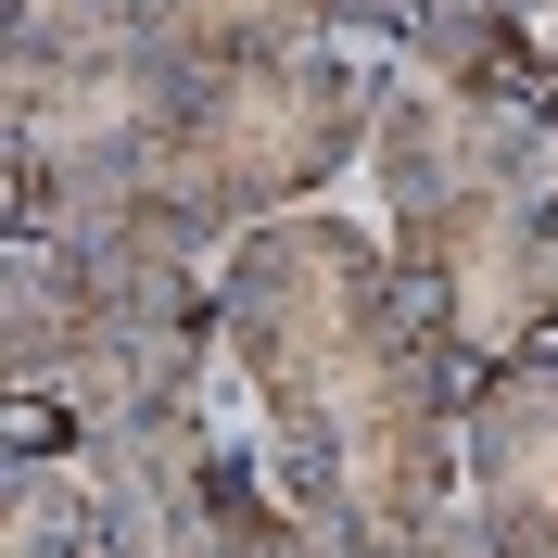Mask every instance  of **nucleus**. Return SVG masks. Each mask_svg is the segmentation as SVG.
Wrapping results in <instances>:
<instances>
[{"label": "nucleus", "instance_id": "7", "mask_svg": "<svg viewBox=\"0 0 558 558\" xmlns=\"http://www.w3.org/2000/svg\"><path fill=\"white\" fill-rule=\"evenodd\" d=\"M0 470H89V407L64 381H0Z\"/></svg>", "mask_w": 558, "mask_h": 558}, {"label": "nucleus", "instance_id": "5", "mask_svg": "<svg viewBox=\"0 0 558 558\" xmlns=\"http://www.w3.org/2000/svg\"><path fill=\"white\" fill-rule=\"evenodd\" d=\"M457 445H470V521L508 558H558V381L483 368L457 407Z\"/></svg>", "mask_w": 558, "mask_h": 558}, {"label": "nucleus", "instance_id": "2", "mask_svg": "<svg viewBox=\"0 0 558 558\" xmlns=\"http://www.w3.org/2000/svg\"><path fill=\"white\" fill-rule=\"evenodd\" d=\"M368 166H381V254L432 317L445 368L457 381L508 368L521 330L558 305V140L521 102H470L393 64Z\"/></svg>", "mask_w": 558, "mask_h": 558}, {"label": "nucleus", "instance_id": "3", "mask_svg": "<svg viewBox=\"0 0 558 558\" xmlns=\"http://www.w3.org/2000/svg\"><path fill=\"white\" fill-rule=\"evenodd\" d=\"M204 64L153 0H13L0 26V166H38L64 229H114L153 204Z\"/></svg>", "mask_w": 558, "mask_h": 558}, {"label": "nucleus", "instance_id": "1", "mask_svg": "<svg viewBox=\"0 0 558 558\" xmlns=\"http://www.w3.org/2000/svg\"><path fill=\"white\" fill-rule=\"evenodd\" d=\"M216 279H229V368L254 381L305 533L330 558H418V533L470 495V445H457L470 381L407 305L393 254L305 204L242 229Z\"/></svg>", "mask_w": 558, "mask_h": 558}, {"label": "nucleus", "instance_id": "10", "mask_svg": "<svg viewBox=\"0 0 558 558\" xmlns=\"http://www.w3.org/2000/svg\"><path fill=\"white\" fill-rule=\"evenodd\" d=\"M102 558H153V546H128V533H114V546H102Z\"/></svg>", "mask_w": 558, "mask_h": 558}, {"label": "nucleus", "instance_id": "6", "mask_svg": "<svg viewBox=\"0 0 558 558\" xmlns=\"http://www.w3.org/2000/svg\"><path fill=\"white\" fill-rule=\"evenodd\" d=\"M0 558H102L114 546V495L89 470H0Z\"/></svg>", "mask_w": 558, "mask_h": 558}, {"label": "nucleus", "instance_id": "8", "mask_svg": "<svg viewBox=\"0 0 558 558\" xmlns=\"http://www.w3.org/2000/svg\"><path fill=\"white\" fill-rule=\"evenodd\" d=\"M418 558H508V546H495V533H483V521H470V495H457L445 521L418 533Z\"/></svg>", "mask_w": 558, "mask_h": 558}, {"label": "nucleus", "instance_id": "4", "mask_svg": "<svg viewBox=\"0 0 558 558\" xmlns=\"http://www.w3.org/2000/svg\"><path fill=\"white\" fill-rule=\"evenodd\" d=\"M393 64L407 51H279V64H229L204 76V102L178 128L166 178H153V229H178L191 254H229L267 216H305L317 178H343L381 140Z\"/></svg>", "mask_w": 558, "mask_h": 558}, {"label": "nucleus", "instance_id": "9", "mask_svg": "<svg viewBox=\"0 0 558 558\" xmlns=\"http://www.w3.org/2000/svg\"><path fill=\"white\" fill-rule=\"evenodd\" d=\"M533 128H546V140H558V89H546V102H533Z\"/></svg>", "mask_w": 558, "mask_h": 558}]
</instances>
